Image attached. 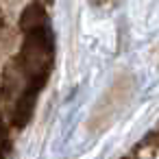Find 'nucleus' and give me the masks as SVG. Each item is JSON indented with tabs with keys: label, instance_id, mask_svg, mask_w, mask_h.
<instances>
[{
	"label": "nucleus",
	"instance_id": "f03ea898",
	"mask_svg": "<svg viewBox=\"0 0 159 159\" xmlns=\"http://www.w3.org/2000/svg\"><path fill=\"white\" fill-rule=\"evenodd\" d=\"M7 148H9V133H7V126L0 122V159L7 157Z\"/></svg>",
	"mask_w": 159,
	"mask_h": 159
},
{
	"label": "nucleus",
	"instance_id": "f257e3e1",
	"mask_svg": "<svg viewBox=\"0 0 159 159\" xmlns=\"http://www.w3.org/2000/svg\"><path fill=\"white\" fill-rule=\"evenodd\" d=\"M20 26L24 42L18 55L7 63L0 83V111L13 126H24L35 109V100L46 85L55 61V37L39 2L24 9Z\"/></svg>",
	"mask_w": 159,
	"mask_h": 159
},
{
	"label": "nucleus",
	"instance_id": "7ed1b4c3",
	"mask_svg": "<svg viewBox=\"0 0 159 159\" xmlns=\"http://www.w3.org/2000/svg\"><path fill=\"white\" fill-rule=\"evenodd\" d=\"M0 24H2V18H0Z\"/></svg>",
	"mask_w": 159,
	"mask_h": 159
}]
</instances>
